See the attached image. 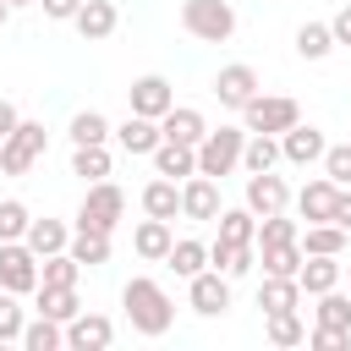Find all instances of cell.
Here are the masks:
<instances>
[{
	"label": "cell",
	"instance_id": "6da1fadb",
	"mask_svg": "<svg viewBox=\"0 0 351 351\" xmlns=\"http://www.w3.org/2000/svg\"><path fill=\"white\" fill-rule=\"evenodd\" d=\"M121 307H126V324H132L137 335H148V340H159V335L176 324V307H170L165 285L148 280V274H137V280L121 285Z\"/></svg>",
	"mask_w": 351,
	"mask_h": 351
},
{
	"label": "cell",
	"instance_id": "7a4b0ae2",
	"mask_svg": "<svg viewBox=\"0 0 351 351\" xmlns=\"http://www.w3.org/2000/svg\"><path fill=\"white\" fill-rule=\"evenodd\" d=\"M181 27L203 44H225L236 33V5L230 0H186L181 5Z\"/></svg>",
	"mask_w": 351,
	"mask_h": 351
},
{
	"label": "cell",
	"instance_id": "3957f363",
	"mask_svg": "<svg viewBox=\"0 0 351 351\" xmlns=\"http://www.w3.org/2000/svg\"><path fill=\"white\" fill-rule=\"evenodd\" d=\"M296 121H302V104L285 99V93H252L247 110H241V126H247V132H269V137L291 132Z\"/></svg>",
	"mask_w": 351,
	"mask_h": 351
},
{
	"label": "cell",
	"instance_id": "277c9868",
	"mask_svg": "<svg viewBox=\"0 0 351 351\" xmlns=\"http://www.w3.org/2000/svg\"><path fill=\"white\" fill-rule=\"evenodd\" d=\"M44 143H49L44 121H16V132L0 143V170H5V176H27V170L44 159Z\"/></svg>",
	"mask_w": 351,
	"mask_h": 351
},
{
	"label": "cell",
	"instance_id": "5b68a950",
	"mask_svg": "<svg viewBox=\"0 0 351 351\" xmlns=\"http://www.w3.org/2000/svg\"><path fill=\"white\" fill-rule=\"evenodd\" d=\"M241 148H247V126H219V132H208L197 143V170L219 181V176H230L241 165Z\"/></svg>",
	"mask_w": 351,
	"mask_h": 351
},
{
	"label": "cell",
	"instance_id": "8992f818",
	"mask_svg": "<svg viewBox=\"0 0 351 351\" xmlns=\"http://www.w3.org/2000/svg\"><path fill=\"white\" fill-rule=\"evenodd\" d=\"M121 214H126V192L115 181H88V197L77 208V225L82 230H115Z\"/></svg>",
	"mask_w": 351,
	"mask_h": 351
},
{
	"label": "cell",
	"instance_id": "52a82bcc",
	"mask_svg": "<svg viewBox=\"0 0 351 351\" xmlns=\"http://www.w3.org/2000/svg\"><path fill=\"white\" fill-rule=\"evenodd\" d=\"M38 252L27 247V241H0V285L5 291H16V296H38Z\"/></svg>",
	"mask_w": 351,
	"mask_h": 351
},
{
	"label": "cell",
	"instance_id": "ba28073f",
	"mask_svg": "<svg viewBox=\"0 0 351 351\" xmlns=\"http://www.w3.org/2000/svg\"><path fill=\"white\" fill-rule=\"evenodd\" d=\"M186 302H192L197 318H219V313L230 307V274H219V269L192 274V280H186Z\"/></svg>",
	"mask_w": 351,
	"mask_h": 351
},
{
	"label": "cell",
	"instance_id": "9c48e42d",
	"mask_svg": "<svg viewBox=\"0 0 351 351\" xmlns=\"http://www.w3.org/2000/svg\"><path fill=\"white\" fill-rule=\"evenodd\" d=\"M252 93H263V88H258V71H252L247 60L219 66V77H214V99H219L225 110H247V99H252Z\"/></svg>",
	"mask_w": 351,
	"mask_h": 351
},
{
	"label": "cell",
	"instance_id": "30bf717a",
	"mask_svg": "<svg viewBox=\"0 0 351 351\" xmlns=\"http://www.w3.org/2000/svg\"><path fill=\"white\" fill-rule=\"evenodd\" d=\"M126 104H132V115H154V121H165V110L176 104V93H170V82H165L159 71H148V77H137V82L126 88Z\"/></svg>",
	"mask_w": 351,
	"mask_h": 351
},
{
	"label": "cell",
	"instance_id": "8fae6325",
	"mask_svg": "<svg viewBox=\"0 0 351 351\" xmlns=\"http://www.w3.org/2000/svg\"><path fill=\"white\" fill-rule=\"evenodd\" d=\"M285 203H291V186H285L274 170H252V176H247V208H252L258 219H263V214H280Z\"/></svg>",
	"mask_w": 351,
	"mask_h": 351
},
{
	"label": "cell",
	"instance_id": "7c38bea8",
	"mask_svg": "<svg viewBox=\"0 0 351 351\" xmlns=\"http://www.w3.org/2000/svg\"><path fill=\"white\" fill-rule=\"evenodd\" d=\"M181 214L186 219H219V181L214 176H186L181 181Z\"/></svg>",
	"mask_w": 351,
	"mask_h": 351
},
{
	"label": "cell",
	"instance_id": "4fadbf2b",
	"mask_svg": "<svg viewBox=\"0 0 351 351\" xmlns=\"http://www.w3.org/2000/svg\"><path fill=\"white\" fill-rule=\"evenodd\" d=\"M324 132L318 126H307V121H296L291 132H280V154L291 159V165H324Z\"/></svg>",
	"mask_w": 351,
	"mask_h": 351
},
{
	"label": "cell",
	"instance_id": "5bb4252c",
	"mask_svg": "<svg viewBox=\"0 0 351 351\" xmlns=\"http://www.w3.org/2000/svg\"><path fill=\"white\" fill-rule=\"evenodd\" d=\"M340 274H346V263H340L335 252H307L296 280H302V296H324V291L340 285Z\"/></svg>",
	"mask_w": 351,
	"mask_h": 351
},
{
	"label": "cell",
	"instance_id": "9a60e30c",
	"mask_svg": "<svg viewBox=\"0 0 351 351\" xmlns=\"http://www.w3.org/2000/svg\"><path fill=\"white\" fill-rule=\"evenodd\" d=\"M115 340V324L104 318V313H77L71 324H66V346L71 351H104Z\"/></svg>",
	"mask_w": 351,
	"mask_h": 351
},
{
	"label": "cell",
	"instance_id": "2e32d148",
	"mask_svg": "<svg viewBox=\"0 0 351 351\" xmlns=\"http://www.w3.org/2000/svg\"><path fill=\"white\" fill-rule=\"evenodd\" d=\"M159 132L170 137V143H203L208 137V121H203V110H192V104H170L165 110V121H159Z\"/></svg>",
	"mask_w": 351,
	"mask_h": 351
},
{
	"label": "cell",
	"instance_id": "e0dca14e",
	"mask_svg": "<svg viewBox=\"0 0 351 351\" xmlns=\"http://www.w3.org/2000/svg\"><path fill=\"white\" fill-rule=\"evenodd\" d=\"M115 143H121L126 154H154V148L165 143V132H159L154 115H126V121L115 126Z\"/></svg>",
	"mask_w": 351,
	"mask_h": 351
},
{
	"label": "cell",
	"instance_id": "ac0fdd59",
	"mask_svg": "<svg viewBox=\"0 0 351 351\" xmlns=\"http://www.w3.org/2000/svg\"><path fill=\"white\" fill-rule=\"evenodd\" d=\"M154 176H170V181H186V176H197V148L192 143H159L154 148Z\"/></svg>",
	"mask_w": 351,
	"mask_h": 351
},
{
	"label": "cell",
	"instance_id": "d6986e66",
	"mask_svg": "<svg viewBox=\"0 0 351 351\" xmlns=\"http://www.w3.org/2000/svg\"><path fill=\"white\" fill-rule=\"evenodd\" d=\"M335 197H340V186H335L329 176H318V181H307V186L296 192V214H302L307 225H318V219L335 214Z\"/></svg>",
	"mask_w": 351,
	"mask_h": 351
},
{
	"label": "cell",
	"instance_id": "ffe728a7",
	"mask_svg": "<svg viewBox=\"0 0 351 351\" xmlns=\"http://www.w3.org/2000/svg\"><path fill=\"white\" fill-rule=\"evenodd\" d=\"M132 247H137V258H148V263H165L170 258V247H176V236H170V219H143L137 230H132Z\"/></svg>",
	"mask_w": 351,
	"mask_h": 351
},
{
	"label": "cell",
	"instance_id": "44dd1931",
	"mask_svg": "<svg viewBox=\"0 0 351 351\" xmlns=\"http://www.w3.org/2000/svg\"><path fill=\"white\" fill-rule=\"evenodd\" d=\"M258 263V241H219L214 236V247H208V269H219V274H247Z\"/></svg>",
	"mask_w": 351,
	"mask_h": 351
},
{
	"label": "cell",
	"instance_id": "7402d4cb",
	"mask_svg": "<svg viewBox=\"0 0 351 351\" xmlns=\"http://www.w3.org/2000/svg\"><path fill=\"white\" fill-rule=\"evenodd\" d=\"M71 22H77V33H82L88 44H99V38H110V33H115L121 11H115V0H82V11H77Z\"/></svg>",
	"mask_w": 351,
	"mask_h": 351
},
{
	"label": "cell",
	"instance_id": "603a6c76",
	"mask_svg": "<svg viewBox=\"0 0 351 351\" xmlns=\"http://www.w3.org/2000/svg\"><path fill=\"white\" fill-rule=\"evenodd\" d=\"M258 307H263V313H291V307H302V280H291V274H263Z\"/></svg>",
	"mask_w": 351,
	"mask_h": 351
},
{
	"label": "cell",
	"instance_id": "cb8c5ba5",
	"mask_svg": "<svg viewBox=\"0 0 351 351\" xmlns=\"http://www.w3.org/2000/svg\"><path fill=\"white\" fill-rule=\"evenodd\" d=\"M22 241H27L38 258H55V252H66V247H71V225H66V219H33Z\"/></svg>",
	"mask_w": 351,
	"mask_h": 351
},
{
	"label": "cell",
	"instance_id": "d4e9b609",
	"mask_svg": "<svg viewBox=\"0 0 351 351\" xmlns=\"http://www.w3.org/2000/svg\"><path fill=\"white\" fill-rule=\"evenodd\" d=\"M143 214H154V219H176V214H181V186H176L170 176H154V181L143 186Z\"/></svg>",
	"mask_w": 351,
	"mask_h": 351
},
{
	"label": "cell",
	"instance_id": "484cf974",
	"mask_svg": "<svg viewBox=\"0 0 351 351\" xmlns=\"http://www.w3.org/2000/svg\"><path fill=\"white\" fill-rule=\"evenodd\" d=\"M82 269H99V263H110V230H71V247H66Z\"/></svg>",
	"mask_w": 351,
	"mask_h": 351
},
{
	"label": "cell",
	"instance_id": "4316f807",
	"mask_svg": "<svg viewBox=\"0 0 351 351\" xmlns=\"http://www.w3.org/2000/svg\"><path fill=\"white\" fill-rule=\"evenodd\" d=\"M38 313H44V318H55V324H71V318L82 313L77 285H38Z\"/></svg>",
	"mask_w": 351,
	"mask_h": 351
},
{
	"label": "cell",
	"instance_id": "83f0119b",
	"mask_svg": "<svg viewBox=\"0 0 351 351\" xmlns=\"http://www.w3.org/2000/svg\"><path fill=\"white\" fill-rule=\"evenodd\" d=\"M285 154H280V137H269V132H247V148H241V170L252 176V170H274Z\"/></svg>",
	"mask_w": 351,
	"mask_h": 351
},
{
	"label": "cell",
	"instance_id": "f1b7e54d",
	"mask_svg": "<svg viewBox=\"0 0 351 351\" xmlns=\"http://www.w3.org/2000/svg\"><path fill=\"white\" fill-rule=\"evenodd\" d=\"M346 241H351V230H340L335 219H318V225L302 230V252H335V258H346Z\"/></svg>",
	"mask_w": 351,
	"mask_h": 351
},
{
	"label": "cell",
	"instance_id": "f546056e",
	"mask_svg": "<svg viewBox=\"0 0 351 351\" xmlns=\"http://www.w3.org/2000/svg\"><path fill=\"white\" fill-rule=\"evenodd\" d=\"M302 241H274V247H258V263H263V274H302Z\"/></svg>",
	"mask_w": 351,
	"mask_h": 351
},
{
	"label": "cell",
	"instance_id": "4dcf8cb0",
	"mask_svg": "<svg viewBox=\"0 0 351 351\" xmlns=\"http://www.w3.org/2000/svg\"><path fill=\"white\" fill-rule=\"evenodd\" d=\"M71 176L104 181V176H110V148H104V143H77V148H71Z\"/></svg>",
	"mask_w": 351,
	"mask_h": 351
},
{
	"label": "cell",
	"instance_id": "1f68e13d",
	"mask_svg": "<svg viewBox=\"0 0 351 351\" xmlns=\"http://www.w3.org/2000/svg\"><path fill=\"white\" fill-rule=\"evenodd\" d=\"M329 49H335L329 22H302V27H296V55H302V60H324Z\"/></svg>",
	"mask_w": 351,
	"mask_h": 351
},
{
	"label": "cell",
	"instance_id": "d6a6232c",
	"mask_svg": "<svg viewBox=\"0 0 351 351\" xmlns=\"http://www.w3.org/2000/svg\"><path fill=\"white\" fill-rule=\"evenodd\" d=\"M219 241H258V214L241 208H219Z\"/></svg>",
	"mask_w": 351,
	"mask_h": 351
},
{
	"label": "cell",
	"instance_id": "836d02e7",
	"mask_svg": "<svg viewBox=\"0 0 351 351\" xmlns=\"http://www.w3.org/2000/svg\"><path fill=\"white\" fill-rule=\"evenodd\" d=\"M22 346H27V351H60V346H66V324H55V318L38 313V318L22 329Z\"/></svg>",
	"mask_w": 351,
	"mask_h": 351
},
{
	"label": "cell",
	"instance_id": "e575fe53",
	"mask_svg": "<svg viewBox=\"0 0 351 351\" xmlns=\"http://www.w3.org/2000/svg\"><path fill=\"white\" fill-rule=\"evenodd\" d=\"M66 137H71V143H110V137H115V126H110V121H104L99 110H77V115H71V132H66Z\"/></svg>",
	"mask_w": 351,
	"mask_h": 351
},
{
	"label": "cell",
	"instance_id": "d590c367",
	"mask_svg": "<svg viewBox=\"0 0 351 351\" xmlns=\"http://www.w3.org/2000/svg\"><path fill=\"white\" fill-rule=\"evenodd\" d=\"M165 263H170L181 280H192V274H203V269H208V247H203V241H176Z\"/></svg>",
	"mask_w": 351,
	"mask_h": 351
},
{
	"label": "cell",
	"instance_id": "8d00e7d4",
	"mask_svg": "<svg viewBox=\"0 0 351 351\" xmlns=\"http://www.w3.org/2000/svg\"><path fill=\"white\" fill-rule=\"evenodd\" d=\"M313 313H318V324H324V329H351V296H340V285H335V291H324Z\"/></svg>",
	"mask_w": 351,
	"mask_h": 351
},
{
	"label": "cell",
	"instance_id": "74e56055",
	"mask_svg": "<svg viewBox=\"0 0 351 351\" xmlns=\"http://www.w3.org/2000/svg\"><path fill=\"white\" fill-rule=\"evenodd\" d=\"M274 241H302V225H296V219H285V208L258 219V247H274Z\"/></svg>",
	"mask_w": 351,
	"mask_h": 351
},
{
	"label": "cell",
	"instance_id": "f35d334b",
	"mask_svg": "<svg viewBox=\"0 0 351 351\" xmlns=\"http://www.w3.org/2000/svg\"><path fill=\"white\" fill-rule=\"evenodd\" d=\"M38 274H44L38 285H77V280H82V263H77L71 252H55V258L38 263Z\"/></svg>",
	"mask_w": 351,
	"mask_h": 351
},
{
	"label": "cell",
	"instance_id": "ab89813d",
	"mask_svg": "<svg viewBox=\"0 0 351 351\" xmlns=\"http://www.w3.org/2000/svg\"><path fill=\"white\" fill-rule=\"evenodd\" d=\"M307 340V324L296 318V307L291 313H269V346H302Z\"/></svg>",
	"mask_w": 351,
	"mask_h": 351
},
{
	"label": "cell",
	"instance_id": "60d3db41",
	"mask_svg": "<svg viewBox=\"0 0 351 351\" xmlns=\"http://www.w3.org/2000/svg\"><path fill=\"white\" fill-rule=\"evenodd\" d=\"M27 225H33V214H27V203H16V197H5V203H0V241H22V236H27Z\"/></svg>",
	"mask_w": 351,
	"mask_h": 351
},
{
	"label": "cell",
	"instance_id": "b9f144b4",
	"mask_svg": "<svg viewBox=\"0 0 351 351\" xmlns=\"http://www.w3.org/2000/svg\"><path fill=\"white\" fill-rule=\"evenodd\" d=\"M22 329H27L22 302H16V291H5V285H0V346H5V340H22Z\"/></svg>",
	"mask_w": 351,
	"mask_h": 351
},
{
	"label": "cell",
	"instance_id": "7bdbcfd3",
	"mask_svg": "<svg viewBox=\"0 0 351 351\" xmlns=\"http://www.w3.org/2000/svg\"><path fill=\"white\" fill-rule=\"evenodd\" d=\"M324 176H329L335 186H351V143L324 148Z\"/></svg>",
	"mask_w": 351,
	"mask_h": 351
},
{
	"label": "cell",
	"instance_id": "ee69618b",
	"mask_svg": "<svg viewBox=\"0 0 351 351\" xmlns=\"http://www.w3.org/2000/svg\"><path fill=\"white\" fill-rule=\"evenodd\" d=\"M307 346H313V351H346V346H351V329H324V324H318V329L307 335Z\"/></svg>",
	"mask_w": 351,
	"mask_h": 351
},
{
	"label": "cell",
	"instance_id": "f6af8a7d",
	"mask_svg": "<svg viewBox=\"0 0 351 351\" xmlns=\"http://www.w3.org/2000/svg\"><path fill=\"white\" fill-rule=\"evenodd\" d=\"M38 5H44V16H49V22H71V16L82 11V0H38Z\"/></svg>",
	"mask_w": 351,
	"mask_h": 351
},
{
	"label": "cell",
	"instance_id": "bcb514c9",
	"mask_svg": "<svg viewBox=\"0 0 351 351\" xmlns=\"http://www.w3.org/2000/svg\"><path fill=\"white\" fill-rule=\"evenodd\" d=\"M329 33H335V44H351V5H340L329 16Z\"/></svg>",
	"mask_w": 351,
	"mask_h": 351
},
{
	"label": "cell",
	"instance_id": "7dc6e473",
	"mask_svg": "<svg viewBox=\"0 0 351 351\" xmlns=\"http://www.w3.org/2000/svg\"><path fill=\"white\" fill-rule=\"evenodd\" d=\"M340 230H351V186H340V197H335V214H329Z\"/></svg>",
	"mask_w": 351,
	"mask_h": 351
},
{
	"label": "cell",
	"instance_id": "c3c4849f",
	"mask_svg": "<svg viewBox=\"0 0 351 351\" xmlns=\"http://www.w3.org/2000/svg\"><path fill=\"white\" fill-rule=\"evenodd\" d=\"M16 121H22V115H16V104H11V99H0V143L16 132Z\"/></svg>",
	"mask_w": 351,
	"mask_h": 351
},
{
	"label": "cell",
	"instance_id": "681fc988",
	"mask_svg": "<svg viewBox=\"0 0 351 351\" xmlns=\"http://www.w3.org/2000/svg\"><path fill=\"white\" fill-rule=\"evenodd\" d=\"M5 16H11V0H0V27H5Z\"/></svg>",
	"mask_w": 351,
	"mask_h": 351
},
{
	"label": "cell",
	"instance_id": "f907efd6",
	"mask_svg": "<svg viewBox=\"0 0 351 351\" xmlns=\"http://www.w3.org/2000/svg\"><path fill=\"white\" fill-rule=\"evenodd\" d=\"M11 5H33V0H11Z\"/></svg>",
	"mask_w": 351,
	"mask_h": 351
}]
</instances>
